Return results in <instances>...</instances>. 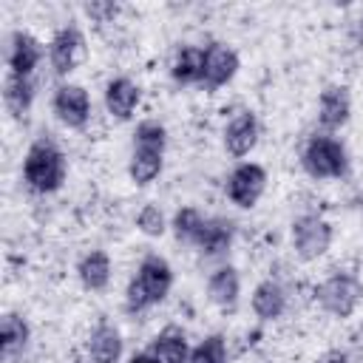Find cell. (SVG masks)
<instances>
[{"instance_id":"9c48e42d","label":"cell","mask_w":363,"mask_h":363,"mask_svg":"<svg viewBox=\"0 0 363 363\" xmlns=\"http://www.w3.org/2000/svg\"><path fill=\"white\" fill-rule=\"evenodd\" d=\"M238 51L227 43H210L204 48V74H201V85L207 91H216L221 85H227L235 74H238Z\"/></svg>"},{"instance_id":"e0dca14e","label":"cell","mask_w":363,"mask_h":363,"mask_svg":"<svg viewBox=\"0 0 363 363\" xmlns=\"http://www.w3.org/2000/svg\"><path fill=\"white\" fill-rule=\"evenodd\" d=\"M233 235H235L233 221L213 216V218L204 221V227H201V233H199V238H196L193 247H196L201 255L213 258V255H221V252H227V250L233 247Z\"/></svg>"},{"instance_id":"ac0fdd59","label":"cell","mask_w":363,"mask_h":363,"mask_svg":"<svg viewBox=\"0 0 363 363\" xmlns=\"http://www.w3.org/2000/svg\"><path fill=\"white\" fill-rule=\"evenodd\" d=\"M111 272H113V264H111V255L105 250H91L79 258L77 264V275H79V284L91 292H102L108 289L111 284Z\"/></svg>"},{"instance_id":"2e32d148","label":"cell","mask_w":363,"mask_h":363,"mask_svg":"<svg viewBox=\"0 0 363 363\" xmlns=\"http://www.w3.org/2000/svg\"><path fill=\"white\" fill-rule=\"evenodd\" d=\"M286 289H284V284H278L275 278H267V281H261L255 289H252V298H250V303H252V312H255V318H261V320H275V318H281L284 312H286Z\"/></svg>"},{"instance_id":"4fadbf2b","label":"cell","mask_w":363,"mask_h":363,"mask_svg":"<svg viewBox=\"0 0 363 363\" xmlns=\"http://www.w3.org/2000/svg\"><path fill=\"white\" fill-rule=\"evenodd\" d=\"M139 99H142V88L130 77L108 79V85H105V108H108V113L113 119H119V122L130 119L136 105H139Z\"/></svg>"},{"instance_id":"cb8c5ba5","label":"cell","mask_w":363,"mask_h":363,"mask_svg":"<svg viewBox=\"0 0 363 363\" xmlns=\"http://www.w3.org/2000/svg\"><path fill=\"white\" fill-rule=\"evenodd\" d=\"M204 221H207V216H201L196 207H182V210H176L170 227H173V235H176L179 241H184V244H196V238H199Z\"/></svg>"},{"instance_id":"8992f818","label":"cell","mask_w":363,"mask_h":363,"mask_svg":"<svg viewBox=\"0 0 363 363\" xmlns=\"http://www.w3.org/2000/svg\"><path fill=\"white\" fill-rule=\"evenodd\" d=\"M264 187H267V170L261 164H255V162L235 164L230 170V176H227V184H224L227 199L241 210L255 207V201L264 196Z\"/></svg>"},{"instance_id":"9a60e30c","label":"cell","mask_w":363,"mask_h":363,"mask_svg":"<svg viewBox=\"0 0 363 363\" xmlns=\"http://www.w3.org/2000/svg\"><path fill=\"white\" fill-rule=\"evenodd\" d=\"M88 357L91 363H119L122 357V332L113 323H96L88 335Z\"/></svg>"},{"instance_id":"4316f807","label":"cell","mask_w":363,"mask_h":363,"mask_svg":"<svg viewBox=\"0 0 363 363\" xmlns=\"http://www.w3.org/2000/svg\"><path fill=\"white\" fill-rule=\"evenodd\" d=\"M136 227H139V233H145V235H150V238H159V235L167 230V221H164L162 207L145 204V207L136 213Z\"/></svg>"},{"instance_id":"5bb4252c","label":"cell","mask_w":363,"mask_h":363,"mask_svg":"<svg viewBox=\"0 0 363 363\" xmlns=\"http://www.w3.org/2000/svg\"><path fill=\"white\" fill-rule=\"evenodd\" d=\"M238 295H241V275H238L235 267H230V264H227V267H218V269L207 278V298H210L218 309H224V312L235 309Z\"/></svg>"},{"instance_id":"603a6c76","label":"cell","mask_w":363,"mask_h":363,"mask_svg":"<svg viewBox=\"0 0 363 363\" xmlns=\"http://www.w3.org/2000/svg\"><path fill=\"white\" fill-rule=\"evenodd\" d=\"M3 102H6V111L11 116H26L31 102H34V79L31 77H14L9 74L6 82H3Z\"/></svg>"},{"instance_id":"484cf974","label":"cell","mask_w":363,"mask_h":363,"mask_svg":"<svg viewBox=\"0 0 363 363\" xmlns=\"http://www.w3.org/2000/svg\"><path fill=\"white\" fill-rule=\"evenodd\" d=\"M133 145L164 150V145H167V130H164V125L156 122V119H145V122H139L136 130H133Z\"/></svg>"},{"instance_id":"6da1fadb","label":"cell","mask_w":363,"mask_h":363,"mask_svg":"<svg viewBox=\"0 0 363 363\" xmlns=\"http://www.w3.org/2000/svg\"><path fill=\"white\" fill-rule=\"evenodd\" d=\"M65 173H68V162L54 139L40 136L28 145V150L23 156V182L28 190H34L40 196L57 193L65 182Z\"/></svg>"},{"instance_id":"7a4b0ae2","label":"cell","mask_w":363,"mask_h":363,"mask_svg":"<svg viewBox=\"0 0 363 363\" xmlns=\"http://www.w3.org/2000/svg\"><path fill=\"white\" fill-rule=\"evenodd\" d=\"M173 286V269L162 255H145L136 267V275L130 278L125 289V309L128 312H145L167 298Z\"/></svg>"},{"instance_id":"30bf717a","label":"cell","mask_w":363,"mask_h":363,"mask_svg":"<svg viewBox=\"0 0 363 363\" xmlns=\"http://www.w3.org/2000/svg\"><path fill=\"white\" fill-rule=\"evenodd\" d=\"M43 60V45L34 34L17 28L11 31L9 37V45H6V65H9V74L14 77H31L34 68L40 65Z\"/></svg>"},{"instance_id":"7402d4cb","label":"cell","mask_w":363,"mask_h":363,"mask_svg":"<svg viewBox=\"0 0 363 363\" xmlns=\"http://www.w3.org/2000/svg\"><path fill=\"white\" fill-rule=\"evenodd\" d=\"M28 340H31V329H28L26 318L17 315V312H6L3 320H0V349H3V357L11 360V357L23 354Z\"/></svg>"},{"instance_id":"f546056e","label":"cell","mask_w":363,"mask_h":363,"mask_svg":"<svg viewBox=\"0 0 363 363\" xmlns=\"http://www.w3.org/2000/svg\"><path fill=\"white\" fill-rule=\"evenodd\" d=\"M128 363H159V360H156L150 352H136V354L128 357Z\"/></svg>"},{"instance_id":"52a82bcc","label":"cell","mask_w":363,"mask_h":363,"mask_svg":"<svg viewBox=\"0 0 363 363\" xmlns=\"http://www.w3.org/2000/svg\"><path fill=\"white\" fill-rule=\"evenodd\" d=\"M51 108L65 128H85L91 119V96L79 82L57 85V91L51 96Z\"/></svg>"},{"instance_id":"ffe728a7","label":"cell","mask_w":363,"mask_h":363,"mask_svg":"<svg viewBox=\"0 0 363 363\" xmlns=\"http://www.w3.org/2000/svg\"><path fill=\"white\" fill-rule=\"evenodd\" d=\"M201 74H204V48L201 45H179L170 62V77L179 85H201Z\"/></svg>"},{"instance_id":"7c38bea8","label":"cell","mask_w":363,"mask_h":363,"mask_svg":"<svg viewBox=\"0 0 363 363\" xmlns=\"http://www.w3.org/2000/svg\"><path fill=\"white\" fill-rule=\"evenodd\" d=\"M258 133H261V128H258L255 113L252 111H238L227 122V128H224V147H227V153L238 156V159L247 156L258 145Z\"/></svg>"},{"instance_id":"ba28073f","label":"cell","mask_w":363,"mask_h":363,"mask_svg":"<svg viewBox=\"0 0 363 363\" xmlns=\"http://www.w3.org/2000/svg\"><path fill=\"white\" fill-rule=\"evenodd\" d=\"M82 54H85V37L77 26L68 23V26L54 31V37L48 43V60H51L54 74H60V77L71 74L79 65Z\"/></svg>"},{"instance_id":"f1b7e54d","label":"cell","mask_w":363,"mask_h":363,"mask_svg":"<svg viewBox=\"0 0 363 363\" xmlns=\"http://www.w3.org/2000/svg\"><path fill=\"white\" fill-rule=\"evenodd\" d=\"M318 363H349V354L343 349H329L318 357Z\"/></svg>"},{"instance_id":"8fae6325","label":"cell","mask_w":363,"mask_h":363,"mask_svg":"<svg viewBox=\"0 0 363 363\" xmlns=\"http://www.w3.org/2000/svg\"><path fill=\"white\" fill-rule=\"evenodd\" d=\"M352 116V94L346 85H329L320 91L318 99V122L326 133L343 128Z\"/></svg>"},{"instance_id":"3957f363","label":"cell","mask_w":363,"mask_h":363,"mask_svg":"<svg viewBox=\"0 0 363 363\" xmlns=\"http://www.w3.org/2000/svg\"><path fill=\"white\" fill-rule=\"evenodd\" d=\"M301 164L312 179H340L349 173V153L332 133H315L301 150Z\"/></svg>"},{"instance_id":"83f0119b","label":"cell","mask_w":363,"mask_h":363,"mask_svg":"<svg viewBox=\"0 0 363 363\" xmlns=\"http://www.w3.org/2000/svg\"><path fill=\"white\" fill-rule=\"evenodd\" d=\"M85 11H88V17H94L96 23H105L108 17L116 14V6H113V3H88Z\"/></svg>"},{"instance_id":"d6986e66","label":"cell","mask_w":363,"mask_h":363,"mask_svg":"<svg viewBox=\"0 0 363 363\" xmlns=\"http://www.w3.org/2000/svg\"><path fill=\"white\" fill-rule=\"evenodd\" d=\"M159 363H190V343H187V335L176 326H167L162 329L153 340H150V349H147Z\"/></svg>"},{"instance_id":"d4e9b609","label":"cell","mask_w":363,"mask_h":363,"mask_svg":"<svg viewBox=\"0 0 363 363\" xmlns=\"http://www.w3.org/2000/svg\"><path fill=\"white\" fill-rule=\"evenodd\" d=\"M190 363H227V340L221 332L207 335L190 352Z\"/></svg>"},{"instance_id":"5b68a950","label":"cell","mask_w":363,"mask_h":363,"mask_svg":"<svg viewBox=\"0 0 363 363\" xmlns=\"http://www.w3.org/2000/svg\"><path fill=\"white\" fill-rule=\"evenodd\" d=\"M292 247L301 261H318L332 247V224L315 213H303L292 221Z\"/></svg>"},{"instance_id":"277c9868","label":"cell","mask_w":363,"mask_h":363,"mask_svg":"<svg viewBox=\"0 0 363 363\" xmlns=\"http://www.w3.org/2000/svg\"><path fill=\"white\" fill-rule=\"evenodd\" d=\"M318 306L332 318H349L363 301V284L352 272H332L315 286Z\"/></svg>"},{"instance_id":"44dd1931","label":"cell","mask_w":363,"mask_h":363,"mask_svg":"<svg viewBox=\"0 0 363 363\" xmlns=\"http://www.w3.org/2000/svg\"><path fill=\"white\" fill-rule=\"evenodd\" d=\"M164 167V150L159 147H142V145H133V153H130V162H128V176L133 184L145 187L150 184Z\"/></svg>"}]
</instances>
